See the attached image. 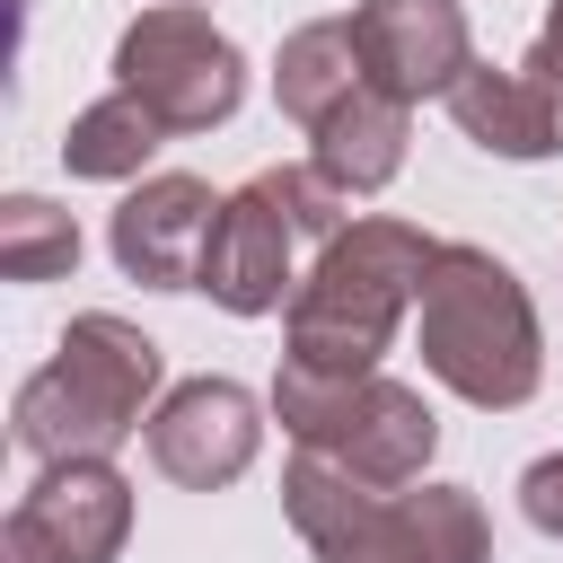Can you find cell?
<instances>
[{
    "label": "cell",
    "instance_id": "6da1fadb",
    "mask_svg": "<svg viewBox=\"0 0 563 563\" xmlns=\"http://www.w3.org/2000/svg\"><path fill=\"white\" fill-rule=\"evenodd\" d=\"M440 238H422L413 220H352L343 238L317 246L308 282L282 308V369L308 378H369L378 352L396 343L405 308H422V273H431Z\"/></svg>",
    "mask_w": 563,
    "mask_h": 563
},
{
    "label": "cell",
    "instance_id": "7a4b0ae2",
    "mask_svg": "<svg viewBox=\"0 0 563 563\" xmlns=\"http://www.w3.org/2000/svg\"><path fill=\"white\" fill-rule=\"evenodd\" d=\"M422 369L484 405V413H510L537 396L545 378V334H537V308H528V282L493 255V246H466V238H440L431 273H422Z\"/></svg>",
    "mask_w": 563,
    "mask_h": 563
},
{
    "label": "cell",
    "instance_id": "3957f363",
    "mask_svg": "<svg viewBox=\"0 0 563 563\" xmlns=\"http://www.w3.org/2000/svg\"><path fill=\"white\" fill-rule=\"evenodd\" d=\"M158 396V343L141 325H123L114 308H88L62 325L53 361L18 387L9 405V431L35 466H62V457H114L132 431H141V405Z\"/></svg>",
    "mask_w": 563,
    "mask_h": 563
},
{
    "label": "cell",
    "instance_id": "277c9868",
    "mask_svg": "<svg viewBox=\"0 0 563 563\" xmlns=\"http://www.w3.org/2000/svg\"><path fill=\"white\" fill-rule=\"evenodd\" d=\"M273 413H282V431H290L308 457H325V466H343V475H361V484H378V493L422 484V466H431V449H440V422H431L422 387H405V378H387V369H369V378L282 369V378H273Z\"/></svg>",
    "mask_w": 563,
    "mask_h": 563
},
{
    "label": "cell",
    "instance_id": "5b68a950",
    "mask_svg": "<svg viewBox=\"0 0 563 563\" xmlns=\"http://www.w3.org/2000/svg\"><path fill=\"white\" fill-rule=\"evenodd\" d=\"M352 229V202L317 176V167H255L229 202H220V229H211V255H202V290L229 308V317H273L290 308V255L299 238H343Z\"/></svg>",
    "mask_w": 563,
    "mask_h": 563
},
{
    "label": "cell",
    "instance_id": "8992f818",
    "mask_svg": "<svg viewBox=\"0 0 563 563\" xmlns=\"http://www.w3.org/2000/svg\"><path fill=\"white\" fill-rule=\"evenodd\" d=\"M114 88L141 97L167 132H211L246 97V53L202 18V9H141L114 44Z\"/></svg>",
    "mask_w": 563,
    "mask_h": 563
},
{
    "label": "cell",
    "instance_id": "52a82bcc",
    "mask_svg": "<svg viewBox=\"0 0 563 563\" xmlns=\"http://www.w3.org/2000/svg\"><path fill=\"white\" fill-rule=\"evenodd\" d=\"M123 537H132V484L114 475V457H62L18 493L0 563H114Z\"/></svg>",
    "mask_w": 563,
    "mask_h": 563
},
{
    "label": "cell",
    "instance_id": "ba28073f",
    "mask_svg": "<svg viewBox=\"0 0 563 563\" xmlns=\"http://www.w3.org/2000/svg\"><path fill=\"white\" fill-rule=\"evenodd\" d=\"M264 449V405L238 387V378H185L158 396L150 413V466L185 493H220L255 466Z\"/></svg>",
    "mask_w": 563,
    "mask_h": 563
},
{
    "label": "cell",
    "instance_id": "9c48e42d",
    "mask_svg": "<svg viewBox=\"0 0 563 563\" xmlns=\"http://www.w3.org/2000/svg\"><path fill=\"white\" fill-rule=\"evenodd\" d=\"M220 202L202 176H141L114 220H106V246L114 264L141 282V290H202V255H211V229H220Z\"/></svg>",
    "mask_w": 563,
    "mask_h": 563
},
{
    "label": "cell",
    "instance_id": "30bf717a",
    "mask_svg": "<svg viewBox=\"0 0 563 563\" xmlns=\"http://www.w3.org/2000/svg\"><path fill=\"white\" fill-rule=\"evenodd\" d=\"M352 44L369 62V88H387L396 106L449 97L475 70V35L457 0H361L352 9Z\"/></svg>",
    "mask_w": 563,
    "mask_h": 563
},
{
    "label": "cell",
    "instance_id": "8fae6325",
    "mask_svg": "<svg viewBox=\"0 0 563 563\" xmlns=\"http://www.w3.org/2000/svg\"><path fill=\"white\" fill-rule=\"evenodd\" d=\"M282 510H290V528L308 537L317 563H413L396 493H378V484H361V475H343V466H325L308 449L282 475Z\"/></svg>",
    "mask_w": 563,
    "mask_h": 563
},
{
    "label": "cell",
    "instance_id": "7c38bea8",
    "mask_svg": "<svg viewBox=\"0 0 563 563\" xmlns=\"http://www.w3.org/2000/svg\"><path fill=\"white\" fill-rule=\"evenodd\" d=\"M449 123L493 158H554L563 150V106L528 70H493V62H475L449 88Z\"/></svg>",
    "mask_w": 563,
    "mask_h": 563
},
{
    "label": "cell",
    "instance_id": "4fadbf2b",
    "mask_svg": "<svg viewBox=\"0 0 563 563\" xmlns=\"http://www.w3.org/2000/svg\"><path fill=\"white\" fill-rule=\"evenodd\" d=\"M405 132H413V106H396L387 88H361L352 106H334L308 141V167L343 194V202H361V194H378V185H396V167H405Z\"/></svg>",
    "mask_w": 563,
    "mask_h": 563
},
{
    "label": "cell",
    "instance_id": "5bb4252c",
    "mask_svg": "<svg viewBox=\"0 0 563 563\" xmlns=\"http://www.w3.org/2000/svg\"><path fill=\"white\" fill-rule=\"evenodd\" d=\"M369 88V62H361V44H352V18H308V26H290L282 35V53H273V106L299 123V132H317L334 106H352Z\"/></svg>",
    "mask_w": 563,
    "mask_h": 563
},
{
    "label": "cell",
    "instance_id": "9a60e30c",
    "mask_svg": "<svg viewBox=\"0 0 563 563\" xmlns=\"http://www.w3.org/2000/svg\"><path fill=\"white\" fill-rule=\"evenodd\" d=\"M167 141V123L141 106V97H97V106H79L70 114V132H62V167L70 176H97V185H123V176H141L150 167V150Z\"/></svg>",
    "mask_w": 563,
    "mask_h": 563
},
{
    "label": "cell",
    "instance_id": "2e32d148",
    "mask_svg": "<svg viewBox=\"0 0 563 563\" xmlns=\"http://www.w3.org/2000/svg\"><path fill=\"white\" fill-rule=\"evenodd\" d=\"M396 519H405L413 563H493V528H484V501L466 484H405Z\"/></svg>",
    "mask_w": 563,
    "mask_h": 563
},
{
    "label": "cell",
    "instance_id": "e0dca14e",
    "mask_svg": "<svg viewBox=\"0 0 563 563\" xmlns=\"http://www.w3.org/2000/svg\"><path fill=\"white\" fill-rule=\"evenodd\" d=\"M79 264V220L44 194H9L0 202V273L9 282H62Z\"/></svg>",
    "mask_w": 563,
    "mask_h": 563
},
{
    "label": "cell",
    "instance_id": "ac0fdd59",
    "mask_svg": "<svg viewBox=\"0 0 563 563\" xmlns=\"http://www.w3.org/2000/svg\"><path fill=\"white\" fill-rule=\"evenodd\" d=\"M519 510H528V528H537V537H554V545H563V449H554V457H537V466L519 475Z\"/></svg>",
    "mask_w": 563,
    "mask_h": 563
},
{
    "label": "cell",
    "instance_id": "d6986e66",
    "mask_svg": "<svg viewBox=\"0 0 563 563\" xmlns=\"http://www.w3.org/2000/svg\"><path fill=\"white\" fill-rule=\"evenodd\" d=\"M519 70H528V79L563 106V0L545 9V26H537V44H528V62H519Z\"/></svg>",
    "mask_w": 563,
    "mask_h": 563
},
{
    "label": "cell",
    "instance_id": "ffe728a7",
    "mask_svg": "<svg viewBox=\"0 0 563 563\" xmlns=\"http://www.w3.org/2000/svg\"><path fill=\"white\" fill-rule=\"evenodd\" d=\"M176 9H202V0H176Z\"/></svg>",
    "mask_w": 563,
    "mask_h": 563
}]
</instances>
